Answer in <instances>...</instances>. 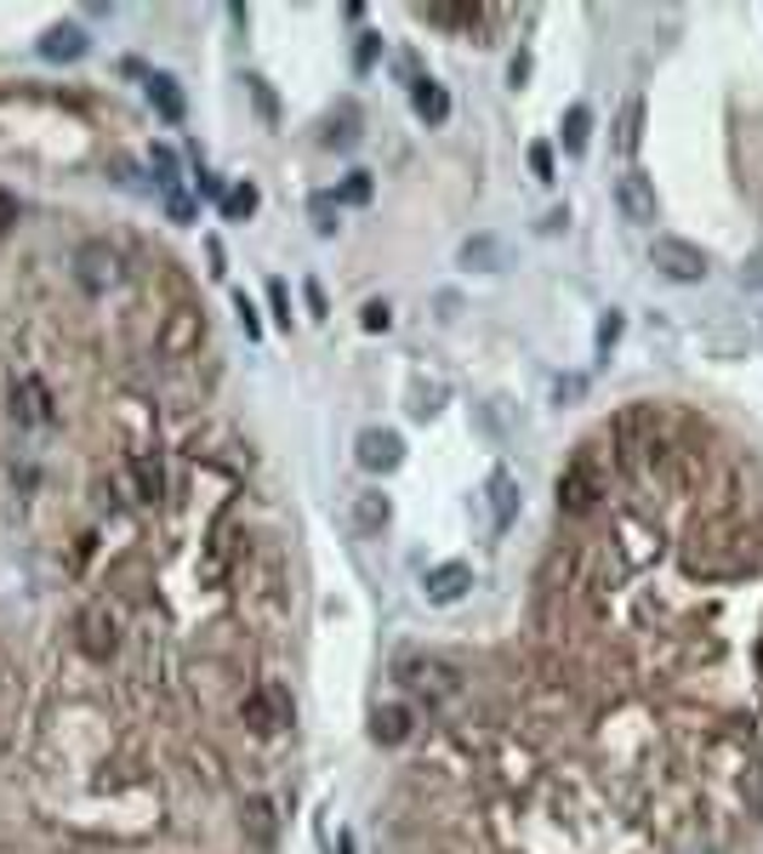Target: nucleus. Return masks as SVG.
Wrapping results in <instances>:
<instances>
[{
    "mask_svg": "<svg viewBox=\"0 0 763 854\" xmlns=\"http://www.w3.org/2000/svg\"><path fill=\"white\" fill-rule=\"evenodd\" d=\"M359 325H365V331H388V325H393V308H388V302H365V308H359Z\"/></svg>",
    "mask_w": 763,
    "mask_h": 854,
    "instance_id": "nucleus-32",
    "label": "nucleus"
},
{
    "mask_svg": "<svg viewBox=\"0 0 763 854\" xmlns=\"http://www.w3.org/2000/svg\"><path fill=\"white\" fill-rule=\"evenodd\" d=\"M149 165H154V183L165 188V199H172V194H183V177H177V154H172V149H154V154H149Z\"/></svg>",
    "mask_w": 763,
    "mask_h": 854,
    "instance_id": "nucleus-24",
    "label": "nucleus"
},
{
    "mask_svg": "<svg viewBox=\"0 0 763 854\" xmlns=\"http://www.w3.org/2000/svg\"><path fill=\"white\" fill-rule=\"evenodd\" d=\"M74 638H80V649H86L92 661H108V655L120 649V615L108 604H86L74 615Z\"/></svg>",
    "mask_w": 763,
    "mask_h": 854,
    "instance_id": "nucleus-6",
    "label": "nucleus"
},
{
    "mask_svg": "<svg viewBox=\"0 0 763 854\" xmlns=\"http://www.w3.org/2000/svg\"><path fill=\"white\" fill-rule=\"evenodd\" d=\"M131 478H137V501H160V496H165V468H160V455L137 450V455H131Z\"/></svg>",
    "mask_w": 763,
    "mask_h": 854,
    "instance_id": "nucleus-17",
    "label": "nucleus"
},
{
    "mask_svg": "<svg viewBox=\"0 0 763 854\" xmlns=\"http://www.w3.org/2000/svg\"><path fill=\"white\" fill-rule=\"evenodd\" d=\"M245 826L268 843V838H274V809H268V804H245Z\"/></svg>",
    "mask_w": 763,
    "mask_h": 854,
    "instance_id": "nucleus-30",
    "label": "nucleus"
},
{
    "mask_svg": "<svg viewBox=\"0 0 763 854\" xmlns=\"http://www.w3.org/2000/svg\"><path fill=\"white\" fill-rule=\"evenodd\" d=\"M12 222H18V199L0 188V234H12Z\"/></svg>",
    "mask_w": 763,
    "mask_h": 854,
    "instance_id": "nucleus-38",
    "label": "nucleus"
},
{
    "mask_svg": "<svg viewBox=\"0 0 763 854\" xmlns=\"http://www.w3.org/2000/svg\"><path fill=\"white\" fill-rule=\"evenodd\" d=\"M615 342H621V313L610 308L604 320H599V359H610V348H615Z\"/></svg>",
    "mask_w": 763,
    "mask_h": 854,
    "instance_id": "nucleus-33",
    "label": "nucleus"
},
{
    "mask_svg": "<svg viewBox=\"0 0 763 854\" xmlns=\"http://www.w3.org/2000/svg\"><path fill=\"white\" fill-rule=\"evenodd\" d=\"M268 308H274V320L291 331V291H286V279H274V285H268Z\"/></svg>",
    "mask_w": 763,
    "mask_h": 854,
    "instance_id": "nucleus-29",
    "label": "nucleus"
},
{
    "mask_svg": "<svg viewBox=\"0 0 763 854\" xmlns=\"http://www.w3.org/2000/svg\"><path fill=\"white\" fill-rule=\"evenodd\" d=\"M308 217H314V234H336V194H314Z\"/></svg>",
    "mask_w": 763,
    "mask_h": 854,
    "instance_id": "nucleus-25",
    "label": "nucleus"
},
{
    "mask_svg": "<svg viewBox=\"0 0 763 854\" xmlns=\"http://www.w3.org/2000/svg\"><path fill=\"white\" fill-rule=\"evenodd\" d=\"M649 263H656V274L678 279V285H701L706 279V251L690 245V240H672V234H656V245H649Z\"/></svg>",
    "mask_w": 763,
    "mask_h": 854,
    "instance_id": "nucleus-5",
    "label": "nucleus"
},
{
    "mask_svg": "<svg viewBox=\"0 0 763 854\" xmlns=\"http://www.w3.org/2000/svg\"><path fill=\"white\" fill-rule=\"evenodd\" d=\"M411 108H416L428 126H444V120H450V92H444L439 80H428V74H421V80L411 85Z\"/></svg>",
    "mask_w": 763,
    "mask_h": 854,
    "instance_id": "nucleus-15",
    "label": "nucleus"
},
{
    "mask_svg": "<svg viewBox=\"0 0 763 854\" xmlns=\"http://www.w3.org/2000/svg\"><path fill=\"white\" fill-rule=\"evenodd\" d=\"M638 126H644V103L633 97L627 108H621V126H615V149L621 154H638Z\"/></svg>",
    "mask_w": 763,
    "mask_h": 854,
    "instance_id": "nucleus-22",
    "label": "nucleus"
},
{
    "mask_svg": "<svg viewBox=\"0 0 763 854\" xmlns=\"http://www.w3.org/2000/svg\"><path fill=\"white\" fill-rule=\"evenodd\" d=\"M377 57H382V35H359V46H354V69H359V74H371V69H377Z\"/></svg>",
    "mask_w": 763,
    "mask_h": 854,
    "instance_id": "nucleus-27",
    "label": "nucleus"
},
{
    "mask_svg": "<svg viewBox=\"0 0 763 854\" xmlns=\"http://www.w3.org/2000/svg\"><path fill=\"white\" fill-rule=\"evenodd\" d=\"M257 206H263L257 183H234L229 194H222V217H229V222H245V217H257Z\"/></svg>",
    "mask_w": 763,
    "mask_h": 854,
    "instance_id": "nucleus-21",
    "label": "nucleus"
},
{
    "mask_svg": "<svg viewBox=\"0 0 763 854\" xmlns=\"http://www.w3.org/2000/svg\"><path fill=\"white\" fill-rule=\"evenodd\" d=\"M507 80H513V85H524V80H530V51H519L513 64H507Z\"/></svg>",
    "mask_w": 763,
    "mask_h": 854,
    "instance_id": "nucleus-41",
    "label": "nucleus"
},
{
    "mask_svg": "<svg viewBox=\"0 0 763 854\" xmlns=\"http://www.w3.org/2000/svg\"><path fill=\"white\" fill-rule=\"evenodd\" d=\"M320 142H325V149H348V142H354V114H343V126H336V120H331Z\"/></svg>",
    "mask_w": 763,
    "mask_h": 854,
    "instance_id": "nucleus-34",
    "label": "nucleus"
},
{
    "mask_svg": "<svg viewBox=\"0 0 763 854\" xmlns=\"http://www.w3.org/2000/svg\"><path fill=\"white\" fill-rule=\"evenodd\" d=\"M615 206L627 222H656L661 217V199H656V183L644 177V171H627V177H615Z\"/></svg>",
    "mask_w": 763,
    "mask_h": 854,
    "instance_id": "nucleus-10",
    "label": "nucleus"
},
{
    "mask_svg": "<svg viewBox=\"0 0 763 854\" xmlns=\"http://www.w3.org/2000/svg\"><path fill=\"white\" fill-rule=\"evenodd\" d=\"M240 718H245V729H257V735H279L297 718V706L286 695V683H257V690L240 695Z\"/></svg>",
    "mask_w": 763,
    "mask_h": 854,
    "instance_id": "nucleus-4",
    "label": "nucleus"
},
{
    "mask_svg": "<svg viewBox=\"0 0 763 854\" xmlns=\"http://www.w3.org/2000/svg\"><path fill=\"white\" fill-rule=\"evenodd\" d=\"M416 18L444 23V28H478L485 23V7H416Z\"/></svg>",
    "mask_w": 763,
    "mask_h": 854,
    "instance_id": "nucleus-20",
    "label": "nucleus"
},
{
    "mask_svg": "<svg viewBox=\"0 0 763 854\" xmlns=\"http://www.w3.org/2000/svg\"><path fill=\"white\" fill-rule=\"evenodd\" d=\"M149 103L160 108V120H183V92H177V80L172 74H149Z\"/></svg>",
    "mask_w": 763,
    "mask_h": 854,
    "instance_id": "nucleus-19",
    "label": "nucleus"
},
{
    "mask_svg": "<svg viewBox=\"0 0 763 854\" xmlns=\"http://www.w3.org/2000/svg\"><path fill=\"white\" fill-rule=\"evenodd\" d=\"M411 735H416V712L405 701H388V706L371 712V740L377 747H405Z\"/></svg>",
    "mask_w": 763,
    "mask_h": 854,
    "instance_id": "nucleus-11",
    "label": "nucleus"
},
{
    "mask_svg": "<svg viewBox=\"0 0 763 854\" xmlns=\"http://www.w3.org/2000/svg\"><path fill=\"white\" fill-rule=\"evenodd\" d=\"M302 297H308V313H320V320H325V291H320V279H308Z\"/></svg>",
    "mask_w": 763,
    "mask_h": 854,
    "instance_id": "nucleus-40",
    "label": "nucleus"
},
{
    "mask_svg": "<svg viewBox=\"0 0 763 854\" xmlns=\"http://www.w3.org/2000/svg\"><path fill=\"white\" fill-rule=\"evenodd\" d=\"M336 199H348V206H365V199H371V171H354V177L343 183V194Z\"/></svg>",
    "mask_w": 763,
    "mask_h": 854,
    "instance_id": "nucleus-31",
    "label": "nucleus"
},
{
    "mask_svg": "<svg viewBox=\"0 0 763 854\" xmlns=\"http://www.w3.org/2000/svg\"><path fill=\"white\" fill-rule=\"evenodd\" d=\"M530 171L542 183H553V149H547V142H530Z\"/></svg>",
    "mask_w": 763,
    "mask_h": 854,
    "instance_id": "nucleus-35",
    "label": "nucleus"
},
{
    "mask_svg": "<svg viewBox=\"0 0 763 854\" xmlns=\"http://www.w3.org/2000/svg\"><path fill=\"white\" fill-rule=\"evenodd\" d=\"M206 342V313L200 308H172L160 325V354L165 359H188L194 348Z\"/></svg>",
    "mask_w": 763,
    "mask_h": 854,
    "instance_id": "nucleus-7",
    "label": "nucleus"
},
{
    "mask_svg": "<svg viewBox=\"0 0 763 854\" xmlns=\"http://www.w3.org/2000/svg\"><path fill=\"white\" fill-rule=\"evenodd\" d=\"M741 285H747V291H763V245L741 263Z\"/></svg>",
    "mask_w": 763,
    "mask_h": 854,
    "instance_id": "nucleus-36",
    "label": "nucleus"
},
{
    "mask_svg": "<svg viewBox=\"0 0 763 854\" xmlns=\"http://www.w3.org/2000/svg\"><path fill=\"white\" fill-rule=\"evenodd\" d=\"M587 137H592V114L576 103L570 114H564V149H570V154H581V149H587Z\"/></svg>",
    "mask_w": 763,
    "mask_h": 854,
    "instance_id": "nucleus-23",
    "label": "nucleus"
},
{
    "mask_svg": "<svg viewBox=\"0 0 763 854\" xmlns=\"http://www.w3.org/2000/svg\"><path fill=\"white\" fill-rule=\"evenodd\" d=\"M604 491H610V478H604V462L592 455V445H581L570 462H564L558 484H553V496H558V512H564V519H587V512L604 501Z\"/></svg>",
    "mask_w": 763,
    "mask_h": 854,
    "instance_id": "nucleus-2",
    "label": "nucleus"
},
{
    "mask_svg": "<svg viewBox=\"0 0 763 854\" xmlns=\"http://www.w3.org/2000/svg\"><path fill=\"white\" fill-rule=\"evenodd\" d=\"M400 683H405L411 695H421L428 706L462 695V672L450 667V661H439V655H411V661H400Z\"/></svg>",
    "mask_w": 763,
    "mask_h": 854,
    "instance_id": "nucleus-3",
    "label": "nucleus"
},
{
    "mask_svg": "<svg viewBox=\"0 0 763 854\" xmlns=\"http://www.w3.org/2000/svg\"><path fill=\"white\" fill-rule=\"evenodd\" d=\"M388 519H393V501H388L382 491H359V496H354V530H359V535H382Z\"/></svg>",
    "mask_w": 763,
    "mask_h": 854,
    "instance_id": "nucleus-14",
    "label": "nucleus"
},
{
    "mask_svg": "<svg viewBox=\"0 0 763 854\" xmlns=\"http://www.w3.org/2000/svg\"><path fill=\"white\" fill-rule=\"evenodd\" d=\"M576 393H581V377H558L553 382V399H576Z\"/></svg>",
    "mask_w": 763,
    "mask_h": 854,
    "instance_id": "nucleus-42",
    "label": "nucleus"
},
{
    "mask_svg": "<svg viewBox=\"0 0 763 854\" xmlns=\"http://www.w3.org/2000/svg\"><path fill=\"white\" fill-rule=\"evenodd\" d=\"M354 455H359L365 473H393V468L405 462V439L393 434V427H365L359 445H354Z\"/></svg>",
    "mask_w": 763,
    "mask_h": 854,
    "instance_id": "nucleus-9",
    "label": "nucleus"
},
{
    "mask_svg": "<svg viewBox=\"0 0 763 854\" xmlns=\"http://www.w3.org/2000/svg\"><path fill=\"white\" fill-rule=\"evenodd\" d=\"M467 587H473V569H467V564H433L428 576H421V592H428V604H456Z\"/></svg>",
    "mask_w": 763,
    "mask_h": 854,
    "instance_id": "nucleus-12",
    "label": "nucleus"
},
{
    "mask_svg": "<svg viewBox=\"0 0 763 854\" xmlns=\"http://www.w3.org/2000/svg\"><path fill=\"white\" fill-rule=\"evenodd\" d=\"M194 188H200L206 199H217V206H222V194H229V188H222V183L211 177V171H200V177H194Z\"/></svg>",
    "mask_w": 763,
    "mask_h": 854,
    "instance_id": "nucleus-39",
    "label": "nucleus"
},
{
    "mask_svg": "<svg viewBox=\"0 0 763 854\" xmlns=\"http://www.w3.org/2000/svg\"><path fill=\"white\" fill-rule=\"evenodd\" d=\"M245 85H251V103H257V114H263V120H279V103H274V92H268V80H257V74H251Z\"/></svg>",
    "mask_w": 763,
    "mask_h": 854,
    "instance_id": "nucleus-28",
    "label": "nucleus"
},
{
    "mask_svg": "<svg viewBox=\"0 0 763 854\" xmlns=\"http://www.w3.org/2000/svg\"><path fill=\"white\" fill-rule=\"evenodd\" d=\"M741 804H747V815L763 820V769H747L741 775Z\"/></svg>",
    "mask_w": 763,
    "mask_h": 854,
    "instance_id": "nucleus-26",
    "label": "nucleus"
},
{
    "mask_svg": "<svg viewBox=\"0 0 763 854\" xmlns=\"http://www.w3.org/2000/svg\"><path fill=\"white\" fill-rule=\"evenodd\" d=\"M41 57L46 64H74V57H86V35H80V28H46Z\"/></svg>",
    "mask_w": 763,
    "mask_h": 854,
    "instance_id": "nucleus-16",
    "label": "nucleus"
},
{
    "mask_svg": "<svg viewBox=\"0 0 763 854\" xmlns=\"http://www.w3.org/2000/svg\"><path fill=\"white\" fill-rule=\"evenodd\" d=\"M507 263V251H501V240H490V234H473L467 245H462V268H478V274H496Z\"/></svg>",
    "mask_w": 763,
    "mask_h": 854,
    "instance_id": "nucleus-18",
    "label": "nucleus"
},
{
    "mask_svg": "<svg viewBox=\"0 0 763 854\" xmlns=\"http://www.w3.org/2000/svg\"><path fill=\"white\" fill-rule=\"evenodd\" d=\"M234 308H240V325H245V336H263V320H257V308L245 302V291L234 297Z\"/></svg>",
    "mask_w": 763,
    "mask_h": 854,
    "instance_id": "nucleus-37",
    "label": "nucleus"
},
{
    "mask_svg": "<svg viewBox=\"0 0 763 854\" xmlns=\"http://www.w3.org/2000/svg\"><path fill=\"white\" fill-rule=\"evenodd\" d=\"M120 251L115 245H103V240H92V245H80V256H74V279L86 285V291H115L120 285Z\"/></svg>",
    "mask_w": 763,
    "mask_h": 854,
    "instance_id": "nucleus-8",
    "label": "nucleus"
},
{
    "mask_svg": "<svg viewBox=\"0 0 763 854\" xmlns=\"http://www.w3.org/2000/svg\"><path fill=\"white\" fill-rule=\"evenodd\" d=\"M752 541H763V530H747L741 519H729V512H718V519H706L695 530V547H690V569L706 581H724V576H747V569L758 564Z\"/></svg>",
    "mask_w": 763,
    "mask_h": 854,
    "instance_id": "nucleus-1",
    "label": "nucleus"
},
{
    "mask_svg": "<svg viewBox=\"0 0 763 854\" xmlns=\"http://www.w3.org/2000/svg\"><path fill=\"white\" fill-rule=\"evenodd\" d=\"M485 491H490V524H496V530H507V524L519 519V478L507 473V468H496Z\"/></svg>",
    "mask_w": 763,
    "mask_h": 854,
    "instance_id": "nucleus-13",
    "label": "nucleus"
}]
</instances>
